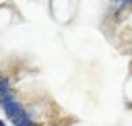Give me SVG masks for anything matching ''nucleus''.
<instances>
[{"mask_svg": "<svg viewBox=\"0 0 132 126\" xmlns=\"http://www.w3.org/2000/svg\"><path fill=\"white\" fill-rule=\"evenodd\" d=\"M8 93H10V83L0 76V97H4V95H8Z\"/></svg>", "mask_w": 132, "mask_h": 126, "instance_id": "nucleus-1", "label": "nucleus"}, {"mask_svg": "<svg viewBox=\"0 0 132 126\" xmlns=\"http://www.w3.org/2000/svg\"><path fill=\"white\" fill-rule=\"evenodd\" d=\"M130 4H132V0H130Z\"/></svg>", "mask_w": 132, "mask_h": 126, "instance_id": "nucleus-4", "label": "nucleus"}, {"mask_svg": "<svg viewBox=\"0 0 132 126\" xmlns=\"http://www.w3.org/2000/svg\"><path fill=\"white\" fill-rule=\"evenodd\" d=\"M0 126H8V124H6V122H4V120H0Z\"/></svg>", "mask_w": 132, "mask_h": 126, "instance_id": "nucleus-2", "label": "nucleus"}, {"mask_svg": "<svg viewBox=\"0 0 132 126\" xmlns=\"http://www.w3.org/2000/svg\"><path fill=\"white\" fill-rule=\"evenodd\" d=\"M116 2H120V0H116Z\"/></svg>", "mask_w": 132, "mask_h": 126, "instance_id": "nucleus-3", "label": "nucleus"}]
</instances>
